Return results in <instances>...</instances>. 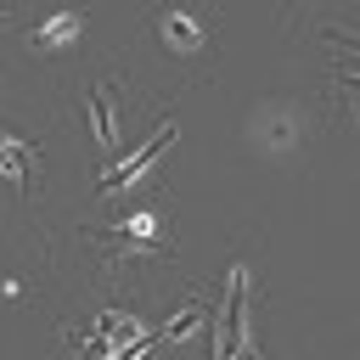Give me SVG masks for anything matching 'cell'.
<instances>
[{"label":"cell","instance_id":"3957f363","mask_svg":"<svg viewBox=\"0 0 360 360\" xmlns=\"http://www.w3.org/2000/svg\"><path fill=\"white\" fill-rule=\"evenodd\" d=\"M107 236L118 242V253H169V236H158V214H129L107 225Z\"/></svg>","mask_w":360,"mask_h":360},{"label":"cell","instance_id":"6da1fadb","mask_svg":"<svg viewBox=\"0 0 360 360\" xmlns=\"http://www.w3.org/2000/svg\"><path fill=\"white\" fill-rule=\"evenodd\" d=\"M84 107H90V124H96V146L101 158L118 152V84H84Z\"/></svg>","mask_w":360,"mask_h":360},{"label":"cell","instance_id":"277c9868","mask_svg":"<svg viewBox=\"0 0 360 360\" xmlns=\"http://www.w3.org/2000/svg\"><path fill=\"white\" fill-rule=\"evenodd\" d=\"M169 141H174V118H163V124L152 129V141H146L141 152H129V158H124V163H118V169H112V174L101 180V191H124V186H129L135 174H146V163H152V158H158V152H163Z\"/></svg>","mask_w":360,"mask_h":360},{"label":"cell","instance_id":"52a82bcc","mask_svg":"<svg viewBox=\"0 0 360 360\" xmlns=\"http://www.w3.org/2000/svg\"><path fill=\"white\" fill-rule=\"evenodd\" d=\"M197 321H202V304H197V298H191V304H186V309H180V315H174V321H169V338H186V332H191V326H197Z\"/></svg>","mask_w":360,"mask_h":360},{"label":"cell","instance_id":"8992f818","mask_svg":"<svg viewBox=\"0 0 360 360\" xmlns=\"http://www.w3.org/2000/svg\"><path fill=\"white\" fill-rule=\"evenodd\" d=\"M79 28H84L79 11H56V17H45V22L34 28V45H39V51H62L68 39H79Z\"/></svg>","mask_w":360,"mask_h":360},{"label":"cell","instance_id":"7a4b0ae2","mask_svg":"<svg viewBox=\"0 0 360 360\" xmlns=\"http://www.w3.org/2000/svg\"><path fill=\"white\" fill-rule=\"evenodd\" d=\"M158 34H163V45H169L174 56H197V51L208 45L202 22H197L191 11H180V6H163V11H158Z\"/></svg>","mask_w":360,"mask_h":360},{"label":"cell","instance_id":"5b68a950","mask_svg":"<svg viewBox=\"0 0 360 360\" xmlns=\"http://www.w3.org/2000/svg\"><path fill=\"white\" fill-rule=\"evenodd\" d=\"M34 158H39V146H34V141H22V135L0 129V174H6L17 191H28V169H34Z\"/></svg>","mask_w":360,"mask_h":360}]
</instances>
